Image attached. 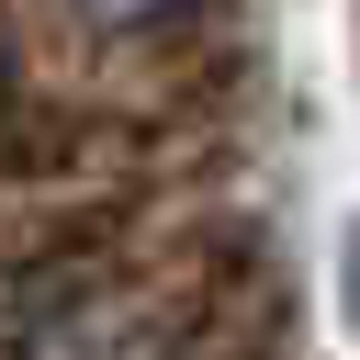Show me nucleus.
Here are the masks:
<instances>
[{"label": "nucleus", "mask_w": 360, "mask_h": 360, "mask_svg": "<svg viewBox=\"0 0 360 360\" xmlns=\"http://www.w3.org/2000/svg\"><path fill=\"white\" fill-rule=\"evenodd\" d=\"M79 11H90L101 34H146V22H169L180 0H79Z\"/></svg>", "instance_id": "obj_1"}, {"label": "nucleus", "mask_w": 360, "mask_h": 360, "mask_svg": "<svg viewBox=\"0 0 360 360\" xmlns=\"http://www.w3.org/2000/svg\"><path fill=\"white\" fill-rule=\"evenodd\" d=\"M338 315H349V326H360V214H349V225H338Z\"/></svg>", "instance_id": "obj_2"}]
</instances>
